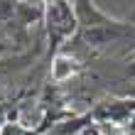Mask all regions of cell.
<instances>
[{"label": "cell", "instance_id": "6da1fadb", "mask_svg": "<svg viewBox=\"0 0 135 135\" xmlns=\"http://www.w3.org/2000/svg\"><path fill=\"white\" fill-rule=\"evenodd\" d=\"M71 71H74V66L69 64V59L59 57V59H57V64H54V76H57V79H66Z\"/></svg>", "mask_w": 135, "mask_h": 135}]
</instances>
